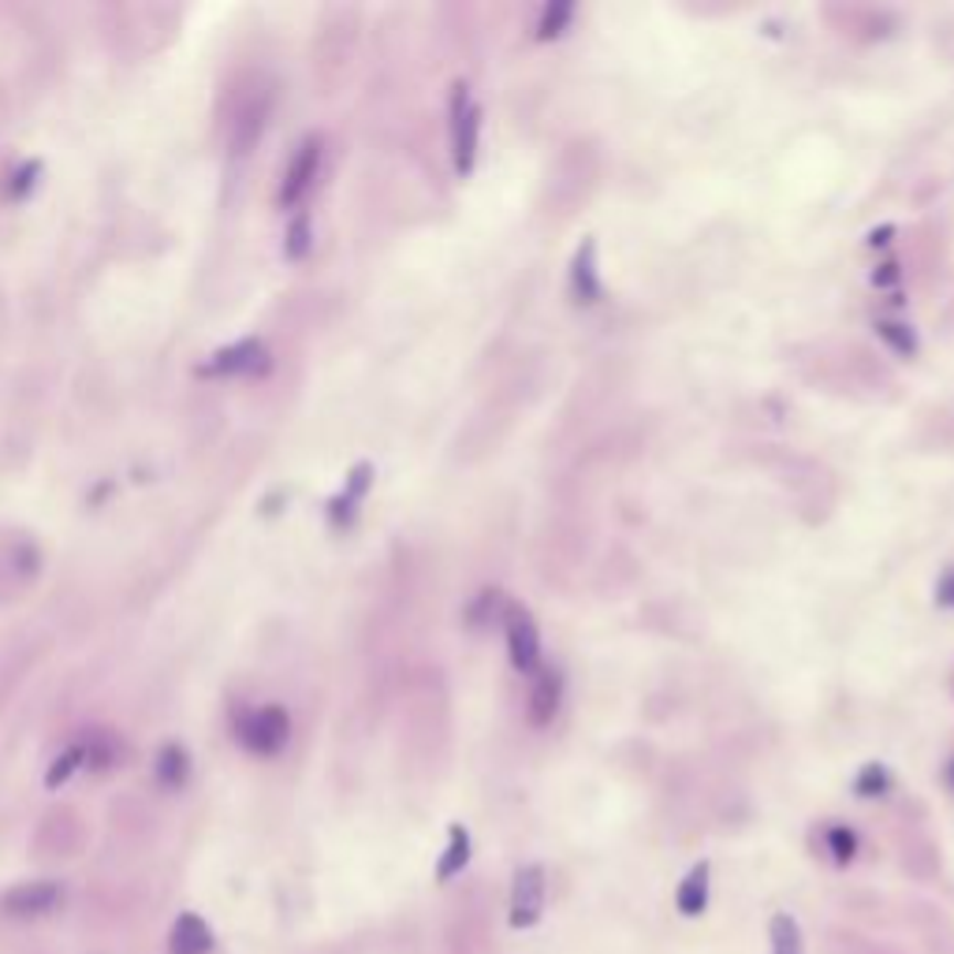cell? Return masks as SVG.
<instances>
[{
  "mask_svg": "<svg viewBox=\"0 0 954 954\" xmlns=\"http://www.w3.org/2000/svg\"><path fill=\"white\" fill-rule=\"evenodd\" d=\"M891 772L883 769V764H865V769L854 775V794H858V798H883V794L891 791Z\"/></svg>",
  "mask_w": 954,
  "mask_h": 954,
  "instance_id": "cell-16",
  "label": "cell"
},
{
  "mask_svg": "<svg viewBox=\"0 0 954 954\" xmlns=\"http://www.w3.org/2000/svg\"><path fill=\"white\" fill-rule=\"evenodd\" d=\"M265 366V354L258 343H243V347H232L205 366V373H235V369H261Z\"/></svg>",
  "mask_w": 954,
  "mask_h": 954,
  "instance_id": "cell-14",
  "label": "cell"
},
{
  "mask_svg": "<svg viewBox=\"0 0 954 954\" xmlns=\"http://www.w3.org/2000/svg\"><path fill=\"white\" fill-rule=\"evenodd\" d=\"M559 708H564V675L553 667H540L534 686H529V723L548 727L559 716Z\"/></svg>",
  "mask_w": 954,
  "mask_h": 954,
  "instance_id": "cell-8",
  "label": "cell"
},
{
  "mask_svg": "<svg viewBox=\"0 0 954 954\" xmlns=\"http://www.w3.org/2000/svg\"><path fill=\"white\" fill-rule=\"evenodd\" d=\"M877 336L888 343L891 351H899V354H918V336H913V329L910 324H899V321H877Z\"/></svg>",
  "mask_w": 954,
  "mask_h": 954,
  "instance_id": "cell-17",
  "label": "cell"
},
{
  "mask_svg": "<svg viewBox=\"0 0 954 954\" xmlns=\"http://www.w3.org/2000/svg\"><path fill=\"white\" fill-rule=\"evenodd\" d=\"M507 656L515 672L523 675L540 672V631L526 608H511L507 615Z\"/></svg>",
  "mask_w": 954,
  "mask_h": 954,
  "instance_id": "cell-5",
  "label": "cell"
},
{
  "mask_svg": "<svg viewBox=\"0 0 954 954\" xmlns=\"http://www.w3.org/2000/svg\"><path fill=\"white\" fill-rule=\"evenodd\" d=\"M470 858H474V839H470V832L462 828V824H451V828H448V847H444V854H440V861H437V880L451 883L470 865Z\"/></svg>",
  "mask_w": 954,
  "mask_h": 954,
  "instance_id": "cell-11",
  "label": "cell"
},
{
  "mask_svg": "<svg viewBox=\"0 0 954 954\" xmlns=\"http://www.w3.org/2000/svg\"><path fill=\"white\" fill-rule=\"evenodd\" d=\"M769 943H772V954H805V936H802V924L794 913H772L769 921Z\"/></svg>",
  "mask_w": 954,
  "mask_h": 954,
  "instance_id": "cell-12",
  "label": "cell"
},
{
  "mask_svg": "<svg viewBox=\"0 0 954 954\" xmlns=\"http://www.w3.org/2000/svg\"><path fill=\"white\" fill-rule=\"evenodd\" d=\"M708 902H712V865L694 861L675 888V910H678V918L694 921L708 910Z\"/></svg>",
  "mask_w": 954,
  "mask_h": 954,
  "instance_id": "cell-7",
  "label": "cell"
},
{
  "mask_svg": "<svg viewBox=\"0 0 954 954\" xmlns=\"http://www.w3.org/2000/svg\"><path fill=\"white\" fill-rule=\"evenodd\" d=\"M288 735H291V720L283 708H258L250 712L247 720L239 723V739L247 750L254 753H280L288 746Z\"/></svg>",
  "mask_w": 954,
  "mask_h": 954,
  "instance_id": "cell-4",
  "label": "cell"
},
{
  "mask_svg": "<svg viewBox=\"0 0 954 954\" xmlns=\"http://www.w3.org/2000/svg\"><path fill=\"white\" fill-rule=\"evenodd\" d=\"M169 951L172 954H210L213 951V929L199 918V913H183V918L172 924Z\"/></svg>",
  "mask_w": 954,
  "mask_h": 954,
  "instance_id": "cell-10",
  "label": "cell"
},
{
  "mask_svg": "<svg viewBox=\"0 0 954 954\" xmlns=\"http://www.w3.org/2000/svg\"><path fill=\"white\" fill-rule=\"evenodd\" d=\"M478 135H481V108L470 97V86L455 83V94H451V157H455L459 175L474 172Z\"/></svg>",
  "mask_w": 954,
  "mask_h": 954,
  "instance_id": "cell-2",
  "label": "cell"
},
{
  "mask_svg": "<svg viewBox=\"0 0 954 954\" xmlns=\"http://www.w3.org/2000/svg\"><path fill=\"white\" fill-rule=\"evenodd\" d=\"M570 294H575L578 307H597L604 294L601 272H597V243L582 239V247L570 258Z\"/></svg>",
  "mask_w": 954,
  "mask_h": 954,
  "instance_id": "cell-6",
  "label": "cell"
},
{
  "mask_svg": "<svg viewBox=\"0 0 954 954\" xmlns=\"http://www.w3.org/2000/svg\"><path fill=\"white\" fill-rule=\"evenodd\" d=\"M321 169V139H307L299 146V153L291 157L288 164V175H283V191H280V202L283 205H294L302 194L310 191L313 175Z\"/></svg>",
  "mask_w": 954,
  "mask_h": 954,
  "instance_id": "cell-9",
  "label": "cell"
},
{
  "mask_svg": "<svg viewBox=\"0 0 954 954\" xmlns=\"http://www.w3.org/2000/svg\"><path fill=\"white\" fill-rule=\"evenodd\" d=\"M947 783H951V786H954V761H951V764H947Z\"/></svg>",
  "mask_w": 954,
  "mask_h": 954,
  "instance_id": "cell-20",
  "label": "cell"
},
{
  "mask_svg": "<svg viewBox=\"0 0 954 954\" xmlns=\"http://www.w3.org/2000/svg\"><path fill=\"white\" fill-rule=\"evenodd\" d=\"M548 910V872L540 861L518 865L515 877H511V894H507V924L515 932H529L545 921Z\"/></svg>",
  "mask_w": 954,
  "mask_h": 954,
  "instance_id": "cell-1",
  "label": "cell"
},
{
  "mask_svg": "<svg viewBox=\"0 0 954 954\" xmlns=\"http://www.w3.org/2000/svg\"><path fill=\"white\" fill-rule=\"evenodd\" d=\"M64 902V888L53 880H31V883H15L0 894V913L4 918H45Z\"/></svg>",
  "mask_w": 954,
  "mask_h": 954,
  "instance_id": "cell-3",
  "label": "cell"
},
{
  "mask_svg": "<svg viewBox=\"0 0 954 954\" xmlns=\"http://www.w3.org/2000/svg\"><path fill=\"white\" fill-rule=\"evenodd\" d=\"M183 772H186L183 753H180V750H169V753H164V761H161V780L175 786V783L183 780Z\"/></svg>",
  "mask_w": 954,
  "mask_h": 954,
  "instance_id": "cell-18",
  "label": "cell"
},
{
  "mask_svg": "<svg viewBox=\"0 0 954 954\" xmlns=\"http://www.w3.org/2000/svg\"><path fill=\"white\" fill-rule=\"evenodd\" d=\"M570 19H575V4H567V0L545 4V12L537 19V42H553V37H559L570 26Z\"/></svg>",
  "mask_w": 954,
  "mask_h": 954,
  "instance_id": "cell-15",
  "label": "cell"
},
{
  "mask_svg": "<svg viewBox=\"0 0 954 954\" xmlns=\"http://www.w3.org/2000/svg\"><path fill=\"white\" fill-rule=\"evenodd\" d=\"M936 597H940V604L954 608V570H951V575H943V582H940V589H936Z\"/></svg>",
  "mask_w": 954,
  "mask_h": 954,
  "instance_id": "cell-19",
  "label": "cell"
},
{
  "mask_svg": "<svg viewBox=\"0 0 954 954\" xmlns=\"http://www.w3.org/2000/svg\"><path fill=\"white\" fill-rule=\"evenodd\" d=\"M824 850H828V858L839 865V869H847V865L858 858L861 839H858V832L847 828V824H832V828L824 832Z\"/></svg>",
  "mask_w": 954,
  "mask_h": 954,
  "instance_id": "cell-13",
  "label": "cell"
}]
</instances>
